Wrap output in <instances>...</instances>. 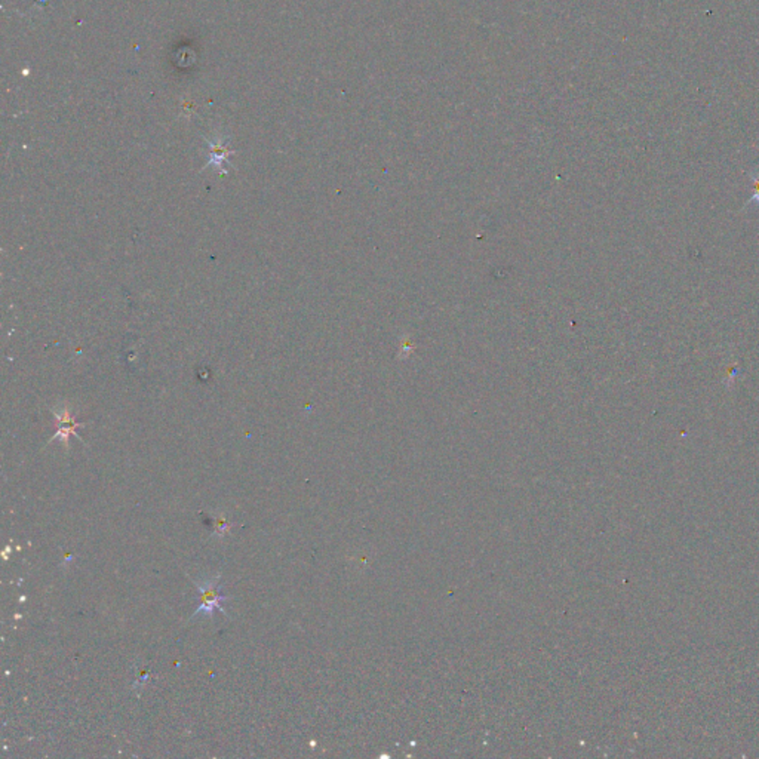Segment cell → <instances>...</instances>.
Listing matches in <instances>:
<instances>
[{
	"mask_svg": "<svg viewBox=\"0 0 759 759\" xmlns=\"http://www.w3.org/2000/svg\"><path fill=\"white\" fill-rule=\"evenodd\" d=\"M211 519H213V526H214L213 536L214 537L220 538V537L230 534V528L233 526V524L225 519L224 514H221V511H214V514L211 515Z\"/></svg>",
	"mask_w": 759,
	"mask_h": 759,
	"instance_id": "obj_4",
	"label": "cell"
},
{
	"mask_svg": "<svg viewBox=\"0 0 759 759\" xmlns=\"http://www.w3.org/2000/svg\"><path fill=\"white\" fill-rule=\"evenodd\" d=\"M209 149H211L209 161L203 166V169L208 166H214V168H218L221 174H227V168L224 165L228 162V154H232V152L224 149L223 144H214V143H209Z\"/></svg>",
	"mask_w": 759,
	"mask_h": 759,
	"instance_id": "obj_3",
	"label": "cell"
},
{
	"mask_svg": "<svg viewBox=\"0 0 759 759\" xmlns=\"http://www.w3.org/2000/svg\"><path fill=\"white\" fill-rule=\"evenodd\" d=\"M52 414H54L55 417V426H57V433L52 436V439H49V444L52 442V440H61V442L64 444L65 448H68V439L70 436H76L79 440L83 439L76 433V430L79 428H83L85 425L83 423H79L76 420V417L73 415L72 410H70L67 405L64 403H58L57 407L52 408Z\"/></svg>",
	"mask_w": 759,
	"mask_h": 759,
	"instance_id": "obj_2",
	"label": "cell"
},
{
	"mask_svg": "<svg viewBox=\"0 0 759 759\" xmlns=\"http://www.w3.org/2000/svg\"><path fill=\"white\" fill-rule=\"evenodd\" d=\"M220 580H221V574H216L209 578L193 580V583H195V586L199 590V607L195 611V614L190 617V620H195L196 617L201 614H206L208 619L213 620L216 608L220 610L225 617H228L227 611L223 608L221 604L230 601L232 598L220 593Z\"/></svg>",
	"mask_w": 759,
	"mask_h": 759,
	"instance_id": "obj_1",
	"label": "cell"
}]
</instances>
